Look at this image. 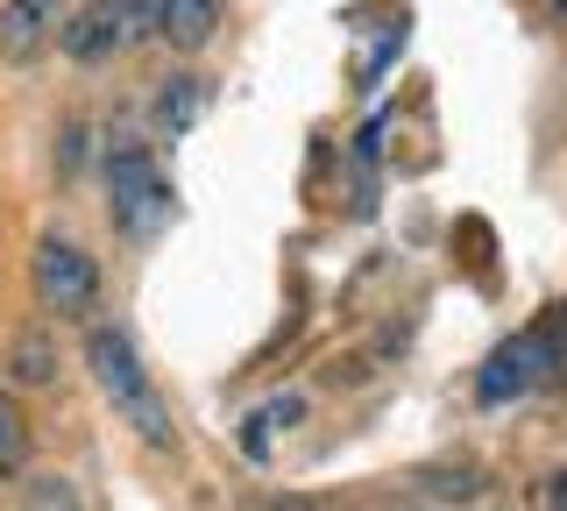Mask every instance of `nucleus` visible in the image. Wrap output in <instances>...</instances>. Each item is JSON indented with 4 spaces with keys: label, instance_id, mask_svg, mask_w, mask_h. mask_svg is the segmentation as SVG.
I'll use <instances>...</instances> for the list:
<instances>
[{
    "label": "nucleus",
    "instance_id": "1",
    "mask_svg": "<svg viewBox=\"0 0 567 511\" xmlns=\"http://www.w3.org/2000/svg\"><path fill=\"white\" fill-rule=\"evenodd\" d=\"M554 377H567V306H554L546 320L511 334V341L475 369V398L496 412V405H518L532 391H546Z\"/></svg>",
    "mask_w": 567,
    "mask_h": 511
},
{
    "label": "nucleus",
    "instance_id": "9",
    "mask_svg": "<svg viewBox=\"0 0 567 511\" xmlns=\"http://www.w3.org/2000/svg\"><path fill=\"white\" fill-rule=\"evenodd\" d=\"M192 114H199V85H192V79H171L164 93H156V129L177 135V129H192Z\"/></svg>",
    "mask_w": 567,
    "mask_h": 511
},
{
    "label": "nucleus",
    "instance_id": "6",
    "mask_svg": "<svg viewBox=\"0 0 567 511\" xmlns=\"http://www.w3.org/2000/svg\"><path fill=\"white\" fill-rule=\"evenodd\" d=\"M58 22H64V0H8L0 8V58L29 64L35 50L58 37Z\"/></svg>",
    "mask_w": 567,
    "mask_h": 511
},
{
    "label": "nucleus",
    "instance_id": "5",
    "mask_svg": "<svg viewBox=\"0 0 567 511\" xmlns=\"http://www.w3.org/2000/svg\"><path fill=\"white\" fill-rule=\"evenodd\" d=\"M29 277H35V306L58 313V320H64V313H85V306L100 298V270H93V256H85L79 242H58V235L35 249V270H29Z\"/></svg>",
    "mask_w": 567,
    "mask_h": 511
},
{
    "label": "nucleus",
    "instance_id": "4",
    "mask_svg": "<svg viewBox=\"0 0 567 511\" xmlns=\"http://www.w3.org/2000/svg\"><path fill=\"white\" fill-rule=\"evenodd\" d=\"M156 14H164V0H85L64 22V58H79V64L121 58L142 37H156Z\"/></svg>",
    "mask_w": 567,
    "mask_h": 511
},
{
    "label": "nucleus",
    "instance_id": "11",
    "mask_svg": "<svg viewBox=\"0 0 567 511\" xmlns=\"http://www.w3.org/2000/svg\"><path fill=\"white\" fill-rule=\"evenodd\" d=\"M539 498H546V504H567V469H560V476H546V490H539Z\"/></svg>",
    "mask_w": 567,
    "mask_h": 511
},
{
    "label": "nucleus",
    "instance_id": "8",
    "mask_svg": "<svg viewBox=\"0 0 567 511\" xmlns=\"http://www.w3.org/2000/svg\"><path fill=\"white\" fill-rule=\"evenodd\" d=\"M58 377V348H50V334L35 327V334H22V341H14V384H50Z\"/></svg>",
    "mask_w": 567,
    "mask_h": 511
},
{
    "label": "nucleus",
    "instance_id": "2",
    "mask_svg": "<svg viewBox=\"0 0 567 511\" xmlns=\"http://www.w3.org/2000/svg\"><path fill=\"white\" fill-rule=\"evenodd\" d=\"M85 362H93V384L106 391V405H114L150 448H171V405L156 398V384H150V369H142L128 334H121V327H93V334H85Z\"/></svg>",
    "mask_w": 567,
    "mask_h": 511
},
{
    "label": "nucleus",
    "instance_id": "7",
    "mask_svg": "<svg viewBox=\"0 0 567 511\" xmlns=\"http://www.w3.org/2000/svg\"><path fill=\"white\" fill-rule=\"evenodd\" d=\"M220 8H227V0H164V14H156V37L192 58V50L213 43V29H220Z\"/></svg>",
    "mask_w": 567,
    "mask_h": 511
},
{
    "label": "nucleus",
    "instance_id": "12",
    "mask_svg": "<svg viewBox=\"0 0 567 511\" xmlns=\"http://www.w3.org/2000/svg\"><path fill=\"white\" fill-rule=\"evenodd\" d=\"M560 8H567V0H560Z\"/></svg>",
    "mask_w": 567,
    "mask_h": 511
},
{
    "label": "nucleus",
    "instance_id": "10",
    "mask_svg": "<svg viewBox=\"0 0 567 511\" xmlns=\"http://www.w3.org/2000/svg\"><path fill=\"white\" fill-rule=\"evenodd\" d=\"M29 454V427H22V405L0 391V469H22Z\"/></svg>",
    "mask_w": 567,
    "mask_h": 511
},
{
    "label": "nucleus",
    "instance_id": "3",
    "mask_svg": "<svg viewBox=\"0 0 567 511\" xmlns=\"http://www.w3.org/2000/svg\"><path fill=\"white\" fill-rule=\"evenodd\" d=\"M171 178L156 171V156L150 150H114L106 156V214H114L121 235H135V242H150V235H164L171 227Z\"/></svg>",
    "mask_w": 567,
    "mask_h": 511
}]
</instances>
